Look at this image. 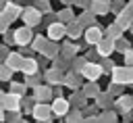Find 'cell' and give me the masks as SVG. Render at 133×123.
Masks as SVG:
<instances>
[{"label":"cell","mask_w":133,"mask_h":123,"mask_svg":"<svg viewBox=\"0 0 133 123\" xmlns=\"http://www.w3.org/2000/svg\"><path fill=\"white\" fill-rule=\"evenodd\" d=\"M31 117L35 119V121H39V123H48V121H52V117H54V110H52V104H48V102H35V106H33V110H31Z\"/></svg>","instance_id":"obj_1"},{"label":"cell","mask_w":133,"mask_h":123,"mask_svg":"<svg viewBox=\"0 0 133 123\" xmlns=\"http://www.w3.org/2000/svg\"><path fill=\"white\" fill-rule=\"evenodd\" d=\"M21 19H23L25 25H29V27H37V25L42 23V19H44V13H42L37 6H27V8H23Z\"/></svg>","instance_id":"obj_2"},{"label":"cell","mask_w":133,"mask_h":123,"mask_svg":"<svg viewBox=\"0 0 133 123\" xmlns=\"http://www.w3.org/2000/svg\"><path fill=\"white\" fill-rule=\"evenodd\" d=\"M110 75H112V81H116V83H123V85L133 83V67H129V65H125V67H114V69L110 71Z\"/></svg>","instance_id":"obj_3"},{"label":"cell","mask_w":133,"mask_h":123,"mask_svg":"<svg viewBox=\"0 0 133 123\" xmlns=\"http://www.w3.org/2000/svg\"><path fill=\"white\" fill-rule=\"evenodd\" d=\"M81 75H83L87 81H98V79L104 75V67H102L100 63H96V60H87L85 67H83V71H81Z\"/></svg>","instance_id":"obj_4"},{"label":"cell","mask_w":133,"mask_h":123,"mask_svg":"<svg viewBox=\"0 0 133 123\" xmlns=\"http://www.w3.org/2000/svg\"><path fill=\"white\" fill-rule=\"evenodd\" d=\"M66 35V23H62V21H52V23H48V38L50 40H54V42H60L62 38Z\"/></svg>","instance_id":"obj_5"},{"label":"cell","mask_w":133,"mask_h":123,"mask_svg":"<svg viewBox=\"0 0 133 123\" xmlns=\"http://www.w3.org/2000/svg\"><path fill=\"white\" fill-rule=\"evenodd\" d=\"M106 33H104V29L102 27H98L96 23L94 25H89V27H85V33H83V40H85V44H89V46H96L102 38H104Z\"/></svg>","instance_id":"obj_6"},{"label":"cell","mask_w":133,"mask_h":123,"mask_svg":"<svg viewBox=\"0 0 133 123\" xmlns=\"http://www.w3.org/2000/svg\"><path fill=\"white\" fill-rule=\"evenodd\" d=\"M31 40H33V31H31L29 25H23V27L15 29V42H17V46H29Z\"/></svg>","instance_id":"obj_7"},{"label":"cell","mask_w":133,"mask_h":123,"mask_svg":"<svg viewBox=\"0 0 133 123\" xmlns=\"http://www.w3.org/2000/svg\"><path fill=\"white\" fill-rule=\"evenodd\" d=\"M33 96H35V100H39V102H50V98L54 96V90H52V85L46 81V83H37L35 88H33Z\"/></svg>","instance_id":"obj_8"},{"label":"cell","mask_w":133,"mask_h":123,"mask_svg":"<svg viewBox=\"0 0 133 123\" xmlns=\"http://www.w3.org/2000/svg\"><path fill=\"white\" fill-rule=\"evenodd\" d=\"M50 104H52V110H54L56 117H64V115L71 110V102H69L66 98H62V96H54V100H52Z\"/></svg>","instance_id":"obj_9"},{"label":"cell","mask_w":133,"mask_h":123,"mask_svg":"<svg viewBox=\"0 0 133 123\" xmlns=\"http://www.w3.org/2000/svg\"><path fill=\"white\" fill-rule=\"evenodd\" d=\"M44 79H46L50 85H62V83H64V73H62V69L52 67V69H48V71L44 73Z\"/></svg>","instance_id":"obj_10"},{"label":"cell","mask_w":133,"mask_h":123,"mask_svg":"<svg viewBox=\"0 0 133 123\" xmlns=\"http://www.w3.org/2000/svg\"><path fill=\"white\" fill-rule=\"evenodd\" d=\"M21 98H23V96H19V94H15V92L4 94V98H2L4 110H21Z\"/></svg>","instance_id":"obj_11"},{"label":"cell","mask_w":133,"mask_h":123,"mask_svg":"<svg viewBox=\"0 0 133 123\" xmlns=\"http://www.w3.org/2000/svg\"><path fill=\"white\" fill-rule=\"evenodd\" d=\"M96 52H98L100 58L110 56V54L114 52V40H110V38H102V40L96 44Z\"/></svg>","instance_id":"obj_12"},{"label":"cell","mask_w":133,"mask_h":123,"mask_svg":"<svg viewBox=\"0 0 133 123\" xmlns=\"http://www.w3.org/2000/svg\"><path fill=\"white\" fill-rule=\"evenodd\" d=\"M114 108L123 115H127L129 110H133V96H127V94H121L116 100H114Z\"/></svg>","instance_id":"obj_13"},{"label":"cell","mask_w":133,"mask_h":123,"mask_svg":"<svg viewBox=\"0 0 133 123\" xmlns=\"http://www.w3.org/2000/svg\"><path fill=\"white\" fill-rule=\"evenodd\" d=\"M81 77H83V75L77 73V71H66L62 85H66L69 90H79V88H81Z\"/></svg>","instance_id":"obj_14"},{"label":"cell","mask_w":133,"mask_h":123,"mask_svg":"<svg viewBox=\"0 0 133 123\" xmlns=\"http://www.w3.org/2000/svg\"><path fill=\"white\" fill-rule=\"evenodd\" d=\"M8 19H10V23L12 21H17V19H21V15H23V8H21V4H17V2H6V8L2 10Z\"/></svg>","instance_id":"obj_15"},{"label":"cell","mask_w":133,"mask_h":123,"mask_svg":"<svg viewBox=\"0 0 133 123\" xmlns=\"http://www.w3.org/2000/svg\"><path fill=\"white\" fill-rule=\"evenodd\" d=\"M96 17H98V15H96L91 8H83V10H81V15L77 17V23H79L81 27H89V25H94V23H96Z\"/></svg>","instance_id":"obj_16"},{"label":"cell","mask_w":133,"mask_h":123,"mask_svg":"<svg viewBox=\"0 0 133 123\" xmlns=\"http://www.w3.org/2000/svg\"><path fill=\"white\" fill-rule=\"evenodd\" d=\"M23 60H25V56H23V52H10L8 56H6V65L12 69V71H21V65H23Z\"/></svg>","instance_id":"obj_17"},{"label":"cell","mask_w":133,"mask_h":123,"mask_svg":"<svg viewBox=\"0 0 133 123\" xmlns=\"http://www.w3.org/2000/svg\"><path fill=\"white\" fill-rule=\"evenodd\" d=\"M21 71H23L25 75H35V73L39 71V63H37L33 56H25V60H23V65H21Z\"/></svg>","instance_id":"obj_18"},{"label":"cell","mask_w":133,"mask_h":123,"mask_svg":"<svg viewBox=\"0 0 133 123\" xmlns=\"http://www.w3.org/2000/svg\"><path fill=\"white\" fill-rule=\"evenodd\" d=\"M87 100H89V98L83 94V90H81V92H79V90H73V96L69 98V102H71L75 108H85V102H87Z\"/></svg>","instance_id":"obj_19"},{"label":"cell","mask_w":133,"mask_h":123,"mask_svg":"<svg viewBox=\"0 0 133 123\" xmlns=\"http://www.w3.org/2000/svg\"><path fill=\"white\" fill-rule=\"evenodd\" d=\"M116 23H118V27H121L123 31H125V29H131V25H133V17L123 8V10L116 15Z\"/></svg>","instance_id":"obj_20"},{"label":"cell","mask_w":133,"mask_h":123,"mask_svg":"<svg viewBox=\"0 0 133 123\" xmlns=\"http://www.w3.org/2000/svg\"><path fill=\"white\" fill-rule=\"evenodd\" d=\"M77 52H79V46L77 44H62L60 46V56H64L66 60H73L75 56H77Z\"/></svg>","instance_id":"obj_21"},{"label":"cell","mask_w":133,"mask_h":123,"mask_svg":"<svg viewBox=\"0 0 133 123\" xmlns=\"http://www.w3.org/2000/svg\"><path fill=\"white\" fill-rule=\"evenodd\" d=\"M48 42H50V38H46V35H33V40H31V48H33V52H44L46 50V46H48Z\"/></svg>","instance_id":"obj_22"},{"label":"cell","mask_w":133,"mask_h":123,"mask_svg":"<svg viewBox=\"0 0 133 123\" xmlns=\"http://www.w3.org/2000/svg\"><path fill=\"white\" fill-rule=\"evenodd\" d=\"M89 8L96 15H106V13H110V0H94V4Z\"/></svg>","instance_id":"obj_23"},{"label":"cell","mask_w":133,"mask_h":123,"mask_svg":"<svg viewBox=\"0 0 133 123\" xmlns=\"http://www.w3.org/2000/svg\"><path fill=\"white\" fill-rule=\"evenodd\" d=\"M94 100H96V104H98L100 108H110V102H114L110 92H100V94H98Z\"/></svg>","instance_id":"obj_24"},{"label":"cell","mask_w":133,"mask_h":123,"mask_svg":"<svg viewBox=\"0 0 133 123\" xmlns=\"http://www.w3.org/2000/svg\"><path fill=\"white\" fill-rule=\"evenodd\" d=\"M81 25L77 23V19L75 21H71V23H66V35L71 38V40H77V38H81Z\"/></svg>","instance_id":"obj_25"},{"label":"cell","mask_w":133,"mask_h":123,"mask_svg":"<svg viewBox=\"0 0 133 123\" xmlns=\"http://www.w3.org/2000/svg\"><path fill=\"white\" fill-rule=\"evenodd\" d=\"M58 52H60V46H58V42H54V40H50L48 42V46H46V50L42 52L46 58H56L58 56Z\"/></svg>","instance_id":"obj_26"},{"label":"cell","mask_w":133,"mask_h":123,"mask_svg":"<svg viewBox=\"0 0 133 123\" xmlns=\"http://www.w3.org/2000/svg\"><path fill=\"white\" fill-rule=\"evenodd\" d=\"M104 33H106V38H110V40H118L121 35H123V29L118 27V23L114 21L112 25H108L106 29H104Z\"/></svg>","instance_id":"obj_27"},{"label":"cell","mask_w":133,"mask_h":123,"mask_svg":"<svg viewBox=\"0 0 133 123\" xmlns=\"http://www.w3.org/2000/svg\"><path fill=\"white\" fill-rule=\"evenodd\" d=\"M56 19H58V21H62V23H71V21H75L77 17H75V15H73V10L66 6V8H62V10H58V13H56Z\"/></svg>","instance_id":"obj_28"},{"label":"cell","mask_w":133,"mask_h":123,"mask_svg":"<svg viewBox=\"0 0 133 123\" xmlns=\"http://www.w3.org/2000/svg\"><path fill=\"white\" fill-rule=\"evenodd\" d=\"M83 94H85L87 98H96V96L100 94V88L96 85V81H87V83L83 85Z\"/></svg>","instance_id":"obj_29"},{"label":"cell","mask_w":133,"mask_h":123,"mask_svg":"<svg viewBox=\"0 0 133 123\" xmlns=\"http://www.w3.org/2000/svg\"><path fill=\"white\" fill-rule=\"evenodd\" d=\"M64 117H66L64 121H69V123H77V121H83V119H85V115H83V110H81V108L69 110V113H66Z\"/></svg>","instance_id":"obj_30"},{"label":"cell","mask_w":133,"mask_h":123,"mask_svg":"<svg viewBox=\"0 0 133 123\" xmlns=\"http://www.w3.org/2000/svg\"><path fill=\"white\" fill-rule=\"evenodd\" d=\"M118 119V110H112V108H104V113H100V121L104 123H112Z\"/></svg>","instance_id":"obj_31"},{"label":"cell","mask_w":133,"mask_h":123,"mask_svg":"<svg viewBox=\"0 0 133 123\" xmlns=\"http://www.w3.org/2000/svg\"><path fill=\"white\" fill-rule=\"evenodd\" d=\"M25 90H27L25 81H10V85H8V92H15L19 96H25Z\"/></svg>","instance_id":"obj_32"},{"label":"cell","mask_w":133,"mask_h":123,"mask_svg":"<svg viewBox=\"0 0 133 123\" xmlns=\"http://www.w3.org/2000/svg\"><path fill=\"white\" fill-rule=\"evenodd\" d=\"M35 102H37V100H35V96H31V98H25V96H23V98H21V110H25V113H29V115H31V110H33V106H35Z\"/></svg>","instance_id":"obj_33"},{"label":"cell","mask_w":133,"mask_h":123,"mask_svg":"<svg viewBox=\"0 0 133 123\" xmlns=\"http://www.w3.org/2000/svg\"><path fill=\"white\" fill-rule=\"evenodd\" d=\"M129 48H131V46H129V42H127L123 35H121L118 40H114V52H121V54H125Z\"/></svg>","instance_id":"obj_34"},{"label":"cell","mask_w":133,"mask_h":123,"mask_svg":"<svg viewBox=\"0 0 133 123\" xmlns=\"http://www.w3.org/2000/svg\"><path fill=\"white\" fill-rule=\"evenodd\" d=\"M12 73H15V71H12L6 63H0V81H10Z\"/></svg>","instance_id":"obj_35"},{"label":"cell","mask_w":133,"mask_h":123,"mask_svg":"<svg viewBox=\"0 0 133 123\" xmlns=\"http://www.w3.org/2000/svg\"><path fill=\"white\" fill-rule=\"evenodd\" d=\"M6 121H12V123H25V119L21 117V110H6Z\"/></svg>","instance_id":"obj_36"},{"label":"cell","mask_w":133,"mask_h":123,"mask_svg":"<svg viewBox=\"0 0 133 123\" xmlns=\"http://www.w3.org/2000/svg\"><path fill=\"white\" fill-rule=\"evenodd\" d=\"M85 63H87V58H83V56H75V58H73V71L81 73L83 67H85Z\"/></svg>","instance_id":"obj_37"},{"label":"cell","mask_w":133,"mask_h":123,"mask_svg":"<svg viewBox=\"0 0 133 123\" xmlns=\"http://www.w3.org/2000/svg\"><path fill=\"white\" fill-rule=\"evenodd\" d=\"M35 6L42 10V13H52V6H50V0H35Z\"/></svg>","instance_id":"obj_38"},{"label":"cell","mask_w":133,"mask_h":123,"mask_svg":"<svg viewBox=\"0 0 133 123\" xmlns=\"http://www.w3.org/2000/svg\"><path fill=\"white\" fill-rule=\"evenodd\" d=\"M8 25H10V19H8L4 13H0V35L8 31Z\"/></svg>","instance_id":"obj_39"},{"label":"cell","mask_w":133,"mask_h":123,"mask_svg":"<svg viewBox=\"0 0 133 123\" xmlns=\"http://www.w3.org/2000/svg\"><path fill=\"white\" fill-rule=\"evenodd\" d=\"M125 6H127V4H123V0H110V10H112L114 15H118Z\"/></svg>","instance_id":"obj_40"},{"label":"cell","mask_w":133,"mask_h":123,"mask_svg":"<svg viewBox=\"0 0 133 123\" xmlns=\"http://www.w3.org/2000/svg\"><path fill=\"white\" fill-rule=\"evenodd\" d=\"M25 83H27V88H35V85L39 83V73H35V75H25Z\"/></svg>","instance_id":"obj_41"},{"label":"cell","mask_w":133,"mask_h":123,"mask_svg":"<svg viewBox=\"0 0 133 123\" xmlns=\"http://www.w3.org/2000/svg\"><path fill=\"white\" fill-rule=\"evenodd\" d=\"M108 92H110L112 96H114V94H116V96H121V94H123V83H116V81H110V88H108Z\"/></svg>","instance_id":"obj_42"},{"label":"cell","mask_w":133,"mask_h":123,"mask_svg":"<svg viewBox=\"0 0 133 123\" xmlns=\"http://www.w3.org/2000/svg\"><path fill=\"white\" fill-rule=\"evenodd\" d=\"M2 35H4V44H8V46L17 44V42H15V31H6V33H2Z\"/></svg>","instance_id":"obj_43"},{"label":"cell","mask_w":133,"mask_h":123,"mask_svg":"<svg viewBox=\"0 0 133 123\" xmlns=\"http://www.w3.org/2000/svg\"><path fill=\"white\" fill-rule=\"evenodd\" d=\"M100 65L104 67V71H112V69H114V65H112V60H110V56H104Z\"/></svg>","instance_id":"obj_44"},{"label":"cell","mask_w":133,"mask_h":123,"mask_svg":"<svg viewBox=\"0 0 133 123\" xmlns=\"http://www.w3.org/2000/svg\"><path fill=\"white\" fill-rule=\"evenodd\" d=\"M8 54H10V50H8V44H2V46H0V63H4Z\"/></svg>","instance_id":"obj_45"},{"label":"cell","mask_w":133,"mask_h":123,"mask_svg":"<svg viewBox=\"0 0 133 123\" xmlns=\"http://www.w3.org/2000/svg\"><path fill=\"white\" fill-rule=\"evenodd\" d=\"M52 60H54V67H58V69H62V71H64V67H66V58H64V56H62V58H60V56H56V58H52Z\"/></svg>","instance_id":"obj_46"},{"label":"cell","mask_w":133,"mask_h":123,"mask_svg":"<svg viewBox=\"0 0 133 123\" xmlns=\"http://www.w3.org/2000/svg\"><path fill=\"white\" fill-rule=\"evenodd\" d=\"M123 56H125V65L133 67V48H129V50H127V52H125Z\"/></svg>","instance_id":"obj_47"},{"label":"cell","mask_w":133,"mask_h":123,"mask_svg":"<svg viewBox=\"0 0 133 123\" xmlns=\"http://www.w3.org/2000/svg\"><path fill=\"white\" fill-rule=\"evenodd\" d=\"M75 4L81 6V8H89V6L94 4V0H75Z\"/></svg>","instance_id":"obj_48"},{"label":"cell","mask_w":133,"mask_h":123,"mask_svg":"<svg viewBox=\"0 0 133 123\" xmlns=\"http://www.w3.org/2000/svg\"><path fill=\"white\" fill-rule=\"evenodd\" d=\"M2 121H6V110H4V106L0 104V123Z\"/></svg>","instance_id":"obj_49"},{"label":"cell","mask_w":133,"mask_h":123,"mask_svg":"<svg viewBox=\"0 0 133 123\" xmlns=\"http://www.w3.org/2000/svg\"><path fill=\"white\" fill-rule=\"evenodd\" d=\"M125 10H127V13H129V15L133 17V2H127V6H125Z\"/></svg>","instance_id":"obj_50"},{"label":"cell","mask_w":133,"mask_h":123,"mask_svg":"<svg viewBox=\"0 0 133 123\" xmlns=\"http://www.w3.org/2000/svg\"><path fill=\"white\" fill-rule=\"evenodd\" d=\"M54 96H62V88H60V85L54 88Z\"/></svg>","instance_id":"obj_51"},{"label":"cell","mask_w":133,"mask_h":123,"mask_svg":"<svg viewBox=\"0 0 133 123\" xmlns=\"http://www.w3.org/2000/svg\"><path fill=\"white\" fill-rule=\"evenodd\" d=\"M6 2H8V0H0V13L6 8Z\"/></svg>","instance_id":"obj_52"},{"label":"cell","mask_w":133,"mask_h":123,"mask_svg":"<svg viewBox=\"0 0 133 123\" xmlns=\"http://www.w3.org/2000/svg\"><path fill=\"white\" fill-rule=\"evenodd\" d=\"M62 4H66V6H71V4H75V0H60Z\"/></svg>","instance_id":"obj_53"},{"label":"cell","mask_w":133,"mask_h":123,"mask_svg":"<svg viewBox=\"0 0 133 123\" xmlns=\"http://www.w3.org/2000/svg\"><path fill=\"white\" fill-rule=\"evenodd\" d=\"M4 94H6V92H2V90H0V104H2V98H4Z\"/></svg>","instance_id":"obj_54"},{"label":"cell","mask_w":133,"mask_h":123,"mask_svg":"<svg viewBox=\"0 0 133 123\" xmlns=\"http://www.w3.org/2000/svg\"><path fill=\"white\" fill-rule=\"evenodd\" d=\"M131 31H133V25H131Z\"/></svg>","instance_id":"obj_55"}]
</instances>
